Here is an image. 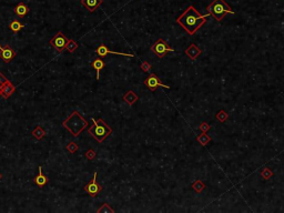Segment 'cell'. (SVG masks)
<instances>
[{"mask_svg": "<svg viewBox=\"0 0 284 213\" xmlns=\"http://www.w3.org/2000/svg\"><path fill=\"white\" fill-rule=\"evenodd\" d=\"M209 16H210L209 12L207 15H200L199 11L194 8L193 6H190L177 19V22L188 32L189 35H194L207 22V19Z\"/></svg>", "mask_w": 284, "mask_h": 213, "instance_id": "1", "label": "cell"}, {"mask_svg": "<svg viewBox=\"0 0 284 213\" xmlns=\"http://www.w3.org/2000/svg\"><path fill=\"white\" fill-rule=\"evenodd\" d=\"M208 12L210 13L216 21H222V19L225 17L226 13L234 15V11L229 7L228 3L224 0H213L207 8Z\"/></svg>", "mask_w": 284, "mask_h": 213, "instance_id": "2", "label": "cell"}, {"mask_svg": "<svg viewBox=\"0 0 284 213\" xmlns=\"http://www.w3.org/2000/svg\"><path fill=\"white\" fill-rule=\"evenodd\" d=\"M87 125H88V122L78 113L77 111L72 112V115L63 122V127L66 129H68L73 137L79 136V133L81 132Z\"/></svg>", "mask_w": 284, "mask_h": 213, "instance_id": "3", "label": "cell"}, {"mask_svg": "<svg viewBox=\"0 0 284 213\" xmlns=\"http://www.w3.org/2000/svg\"><path fill=\"white\" fill-rule=\"evenodd\" d=\"M93 125L89 129V133L93 138H96L99 142L106 140L107 137L112 133V129L102 119H94L92 118Z\"/></svg>", "mask_w": 284, "mask_h": 213, "instance_id": "4", "label": "cell"}, {"mask_svg": "<svg viewBox=\"0 0 284 213\" xmlns=\"http://www.w3.org/2000/svg\"><path fill=\"white\" fill-rule=\"evenodd\" d=\"M151 50L153 51V52L155 53V54H157L159 58L164 57L168 52H174V49L171 48L170 46L168 45L164 40H162V39H159L157 42L152 46Z\"/></svg>", "mask_w": 284, "mask_h": 213, "instance_id": "5", "label": "cell"}, {"mask_svg": "<svg viewBox=\"0 0 284 213\" xmlns=\"http://www.w3.org/2000/svg\"><path fill=\"white\" fill-rule=\"evenodd\" d=\"M67 42H68V39H67L66 36L62 33L61 31H59L55 37L51 39L50 45L52 46L53 48L58 50L59 52H62V51L66 49L67 47Z\"/></svg>", "mask_w": 284, "mask_h": 213, "instance_id": "6", "label": "cell"}, {"mask_svg": "<svg viewBox=\"0 0 284 213\" xmlns=\"http://www.w3.org/2000/svg\"><path fill=\"white\" fill-rule=\"evenodd\" d=\"M144 85L148 87L150 91H154L155 89L158 88V87H163V88H167V89L170 88L169 85H163V83L160 81L159 78L154 75V73H151V72H150V76H149V77L146 78V80H144Z\"/></svg>", "mask_w": 284, "mask_h": 213, "instance_id": "7", "label": "cell"}, {"mask_svg": "<svg viewBox=\"0 0 284 213\" xmlns=\"http://www.w3.org/2000/svg\"><path fill=\"white\" fill-rule=\"evenodd\" d=\"M85 191L87 192V193H89L90 195H92L93 198H96L97 195L102 191L101 185L97 182V172L93 174V178L91 179V181L85 185Z\"/></svg>", "mask_w": 284, "mask_h": 213, "instance_id": "8", "label": "cell"}, {"mask_svg": "<svg viewBox=\"0 0 284 213\" xmlns=\"http://www.w3.org/2000/svg\"><path fill=\"white\" fill-rule=\"evenodd\" d=\"M97 54L100 57H106L108 56V54H118V56H125V57H134V54H128V53H121V52H116V51H111L108 49V47H107L106 45H101L99 46V48L97 49Z\"/></svg>", "mask_w": 284, "mask_h": 213, "instance_id": "9", "label": "cell"}, {"mask_svg": "<svg viewBox=\"0 0 284 213\" xmlns=\"http://www.w3.org/2000/svg\"><path fill=\"white\" fill-rule=\"evenodd\" d=\"M15 57H16V52H15L12 49L9 48L8 46L0 48V58L2 59L3 61L9 62L11 59L15 58Z\"/></svg>", "mask_w": 284, "mask_h": 213, "instance_id": "10", "label": "cell"}, {"mask_svg": "<svg viewBox=\"0 0 284 213\" xmlns=\"http://www.w3.org/2000/svg\"><path fill=\"white\" fill-rule=\"evenodd\" d=\"M186 54L190 59H192V60H195V59L201 54V49H200L197 45L192 43V45H190V47L186 50Z\"/></svg>", "mask_w": 284, "mask_h": 213, "instance_id": "11", "label": "cell"}, {"mask_svg": "<svg viewBox=\"0 0 284 213\" xmlns=\"http://www.w3.org/2000/svg\"><path fill=\"white\" fill-rule=\"evenodd\" d=\"M101 2H102L101 0H81V3H82L90 12L96 10L99 6H100Z\"/></svg>", "mask_w": 284, "mask_h": 213, "instance_id": "12", "label": "cell"}, {"mask_svg": "<svg viewBox=\"0 0 284 213\" xmlns=\"http://www.w3.org/2000/svg\"><path fill=\"white\" fill-rule=\"evenodd\" d=\"M38 170H39V174L35 178V183L37 184L39 188H42V186H45L46 184H47V176L42 173V167H41V165L39 167Z\"/></svg>", "mask_w": 284, "mask_h": 213, "instance_id": "13", "label": "cell"}, {"mask_svg": "<svg viewBox=\"0 0 284 213\" xmlns=\"http://www.w3.org/2000/svg\"><path fill=\"white\" fill-rule=\"evenodd\" d=\"M138 99H139V97L137 96V94L133 92V91H131V90L128 91V92L125 94V97H123V100H125V101L127 102L129 106H132V104L134 103V102H136Z\"/></svg>", "mask_w": 284, "mask_h": 213, "instance_id": "14", "label": "cell"}, {"mask_svg": "<svg viewBox=\"0 0 284 213\" xmlns=\"http://www.w3.org/2000/svg\"><path fill=\"white\" fill-rule=\"evenodd\" d=\"M91 66H92V68L97 71V79H99V76H100V70L102 69V68H104V62L103 60H101V59H96V60H93L92 63H91Z\"/></svg>", "mask_w": 284, "mask_h": 213, "instance_id": "15", "label": "cell"}, {"mask_svg": "<svg viewBox=\"0 0 284 213\" xmlns=\"http://www.w3.org/2000/svg\"><path fill=\"white\" fill-rule=\"evenodd\" d=\"M28 10H29V9H28V7H27L26 5H24V3H19V5L16 7V9H15V12H16L18 16L24 17L27 15Z\"/></svg>", "mask_w": 284, "mask_h": 213, "instance_id": "16", "label": "cell"}, {"mask_svg": "<svg viewBox=\"0 0 284 213\" xmlns=\"http://www.w3.org/2000/svg\"><path fill=\"white\" fill-rule=\"evenodd\" d=\"M45 134H46V132H45V130H43L40 125H37L35 128V130L32 131V136L35 137L36 139H38V140H40V139H42L43 137H45Z\"/></svg>", "mask_w": 284, "mask_h": 213, "instance_id": "17", "label": "cell"}, {"mask_svg": "<svg viewBox=\"0 0 284 213\" xmlns=\"http://www.w3.org/2000/svg\"><path fill=\"white\" fill-rule=\"evenodd\" d=\"M197 140L199 141V143L202 144V146H207V144L211 141V137L208 136L207 132H203L202 134H200V136L198 137Z\"/></svg>", "mask_w": 284, "mask_h": 213, "instance_id": "18", "label": "cell"}, {"mask_svg": "<svg viewBox=\"0 0 284 213\" xmlns=\"http://www.w3.org/2000/svg\"><path fill=\"white\" fill-rule=\"evenodd\" d=\"M192 188H193V190L195 192H198V193H201V192L204 190L205 184L203 183L201 180H197L195 182H193V183H192Z\"/></svg>", "mask_w": 284, "mask_h": 213, "instance_id": "19", "label": "cell"}, {"mask_svg": "<svg viewBox=\"0 0 284 213\" xmlns=\"http://www.w3.org/2000/svg\"><path fill=\"white\" fill-rule=\"evenodd\" d=\"M9 28H10V29L12 30L13 32H18L19 30H21L22 28H24V24H20L18 20H13V21H11Z\"/></svg>", "mask_w": 284, "mask_h": 213, "instance_id": "20", "label": "cell"}, {"mask_svg": "<svg viewBox=\"0 0 284 213\" xmlns=\"http://www.w3.org/2000/svg\"><path fill=\"white\" fill-rule=\"evenodd\" d=\"M66 49L69 52H73L76 49H78V43L74 41V40H72V39H70V40H68V42H67V47H66Z\"/></svg>", "mask_w": 284, "mask_h": 213, "instance_id": "21", "label": "cell"}, {"mask_svg": "<svg viewBox=\"0 0 284 213\" xmlns=\"http://www.w3.org/2000/svg\"><path fill=\"white\" fill-rule=\"evenodd\" d=\"M98 213H113L114 210L110 206L109 204H107V203H103L102 204V206H101L100 209H98V211H97Z\"/></svg>", "mask_w": 284, "mask_h": 213, "instance_id": "22", "label": "cell"}, {"mask_svg": "<svg viewBox=\"0 0 284 213\" xmlns=\"http://www.w3.org/2000/svg\"><path fill=\"white\" fill-rule=\"evenodd\" d=\"M215 117H216V119H218L221 123H223V122H225L226 120H228L229 115H228V113L224 111V110H221V111L219 112V113L215 115Z\"/></svg>", "mask_w": 284, "mask_h": 213, "instance_id": "23", "label": "cell"}, {"mask_svg": "<svg viewBox=\"0 0 284 213\" xmlns=\"http://www.w3.org/2000/svg\"><path fill=\"white\" fill-rule=\"evenodd\" d=\"M261 176H263V179H265V180H269V179L271 178L272 176H273V172H272L271 170L269 168H265V169H263L262 171H261Z\"/></svg>", "mask_w": 284, "mask_h": 213, "instance_id": "24", "label": "cell"}, {"mask_svg": "<svg viewBox=\"0 0 284 213\" xmlns=\"http://www.w3.org/2000/svg\"><path fill=\"white\" fill-rule=\"evenodd\" d=\"M78 149H79V146H78V144L74 143V142H70V143L67 146V150H68L70 153H74V152H77Z\"/></svg>", "mask_w": 284, "mask_h": 213, "instance_id": "25", "label": "cell"}, {"mask_svg": "<svg viewBox=\"0 0 284 213\" xmlns=\"http://www.w3.org/2000/svg\"><path fill=\"white\" fill-rule=\"evenodd\" d=\"M85 157H87V159H89V160H93L96 158V151L93 149H89L87 152H85Z\"/></svg>", "mask_w": 284, "mask_h": 213, "instance_id": "26", "label": "cell"}, {"mask_svg": "<svg viewBox=\"0 0 284 213\" xmlns=\"http://www.w3.org/2000/svg\"><path fill=\"white\" fill-rule=\"evenodd\" d=\"M141 69L143 70V71H146V72H150L151 71V66H150L149 62L144 61V62H142V64H141Z\"/></svg>", "mask_w": 284, "mask_h": 213, "instance_id": "27", "label": "cell"}, {"mask_svg": "<svg viewBox=\"0 0 284 213\" xmlns=\"http://www.w3.org/2000/svg\"><path fill=\"white\" fill-rule=\"evenodd\" d=\"M210 125L208 124L207 122H202L201 124H200V130L202 131V132H208V131L210 130Z\"/></svg>", "mask_w": 284, "mask_h": 213, "instance_id": "28", "label": "cell"}, {"mask_svg": "<svg viewBox=\"0 0 284 213\" xmlns=\"http://www.w3.org/2000/svg\"><path fill=\"white\" fill-rule=\"evenodd\" d=\"M0 179H1V173H0Z\"/></svg>", "mask_w": 284, "mask_h": 213, "instance_id": "29", "label": "cell"}, {"mask_svg": "<svg viewBox=\"0 0 284 213\" xmlns=\"http://www.w3.org/2000/svg\"><path fill=\"white\" fill-rule=\"evenodd\" d=\"M0 48H1V46H0Z\"/></svg>", "mask_w": 284, "mask_h": 213, "instance_id": "30", "label": "cell"}]
</instances>
